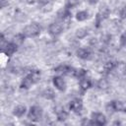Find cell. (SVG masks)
<instances>
[{"mask_svg":"<svg viewBox=\"0 0 126 126\" xmlns=\"http://www.w3.org/2000/svg\"><path fill=\"white\" fill-rule=\"evenodd\" d=\"M40 32H41V27L38 23L35 22L27 25L23 30V33L26 37H35L39 35Z\"/></svg>","mask_w":126,"mask_h":126,"instance_id":"obj_1","label":"cell"},{"mask_svg":"<svg viewBox=\"0 0 126 126\" xmlns=\"http://www.w3.org/2000/svg\"><path fill=\"white\" fill-rule=\"evenodd\" d=\"M105 109L112 113V112H126V103L121 100H111L108 101L105 105Z\"/></svg>","mask_w":126,"mask_h":126,"instance_id":"obj_2","label":"cell"},{"mask_svg":"<svg viewBox=\"0 0 126 126\" xmlns=\"http://www.w3.org/2000/svg\"><path fill=\"white\" fill-rule=\"evenodd\" d=\"M42 108L38 105H32L30 107L29 111H28V119L32 121V122H38L41 118H42Z\"/></svg>","mask_w":126,"mask_h":126,"instance_id":"obj_3","label":"cell"},{"mask_svg":"<svg viewBox=\"0 0 126 126\" xmlns=\"http://www.w3.org/2000/svg\"><path fill=\"white\" fill-rule=\"evenodd\" d=\"M109 15H110V10H109V8H108L106 5H102V6L99 8V10H98V12L96 13V15H95V21H94L95 27H96V28H99V26L101 25V23H102L104 20H106Z\"/></svg>","mask_w":126,"mask_h":126,"instance_id":"obj_4","label":"cell"},{"mask_svg":"<svg viewBox=\"0 0 126 126\" xmlns=\"http://www.w3.org/2000/svg\"><path fill=\"white\" fill-rule=\"evenodd\" d=\"M64 31V24L61 22H53L48 26V33L53 36L56 37L58 35H60Z\"/></svg>","mask_w":126,"mask_h":126,"instance_id":"obj_5","label":"cell"},{"mask_svg":"<svg viewBox=\"0 0 126 126\" xmlns=\"http://www.w3.org/2000/svg\"><path fill=\"white\" fill-rule=\"evenodd\" d=\"M91 119L93 121V124L97 126H104L107 123L105 115L101 112H93L91 114Z\"/></svg>","mask_w":126,"mask_h":126,"instance_id":"obj_6","label":"cell"},{"mask_svg":"<svg viewBox=\"0 0 126 126\" xmlns=\"http://www.w3.org/2000/svg\"><path fill=\"white\" fill-rule=\"evenodd\" d=\"M71 9L67 8L66 6L64 8H61L58 12H57V19L59 22L61 23H68L71 20Z\"/></svg>","mask_w":126,"mask_h":126,"instance_id":"obj_7","label":"cell"},{"mask_svg":"<svg viewBox=\"0 0 126 126\" xmlns=\"http://www.w3.org/2000/svg\"><path fill=\"white\" fill-rule=\"evenodd\" d=\"M83 107H84V104H83V100L79 97H76V98H73L70 102H69V109L77 114L81 113L82 110H83Z\"/></svg>","mask_w":126,"mask_h":126,"instance_id":"obj_8","label":"cell"},{"mask_svg":"<svg viewBox=\"0 0 126 126\" xmlns=\"http://www.w3.org/2000/svg\"><path fill=\"white\" fill-rule=\"evenodd\" d=\"M54 71L58 74L66 75V76H74L75 68L67 65V64H60L56 68H54Z\"/></svg>","mask_w":126,"mask_h":126,"instance_id":"obj_9","label":"cell"},{"mask_svg":"<svg viewBox=\"0 0 126 126\" xmlns=\"http://www.w3.org/2000/svg\"><path fill=\"white\" fill-rule=\"evenodd\" d=\"M52 84L55 87L56 90H58L59 92H65L67 85H66V81L63 79L62 76H54L52 78Z\"/></svg>","mask_w":126,"mask_h":126,"instance_id":"obj_10","label":"cell"},{"mask_svg":"<svg viewBox=\"0 0 126 126\" xmlns=\"http://www.w3.org/2000/svg\"><path fill=\"white\" fill-rule=\"evenodd\" d=\"M92 87H93V81H92L91 78H89L87 76L84 77V78H82L80 80V82H79V88H80V91H81L82 94L86 93Z\"/></svg>","mask_w":126,"mask_h":126,"instance_id":"obj_11","label":"cell"},{"mask_svg":"<svg viewBox=\"0 0 126 126\" xmlns=\"http://www.w3.org/2000/svg\"><path fill=\"white\" fill-rule=\"evenodd\" d=\"M35 82L34 80L32 79V77L31 76V74L29 73L27 76H25L23 78V80L21 81V84H20V88L22 90H29L32 85H34Z\"/></svg>","mask_w":126,"mask_h":126,"instance_id":"obj_12","label":"cell"},{"mask_svg":"<svg viewBox=\"0 0 126 126\" xmlns=\"http://www.w3.org/2000/svg\"><path fill=\"white\" fill-rule=\"evenodd\" d=\"M54 112H55L56 117H57V120L59 122H64L68 118V116H69L68 112L62 106H60V105H58V106H56L54 108Z\"/></svg>","mask_w":126,"mask_h":126,"instance_id":"obj_13","label":"cell"},{"mask_svg":"<svg viewBox=\"0 0 126 126\" xmlns=\"http://www.w3.org/2000/svg\"><path fill=\"white\" fill-rule=\"evenodd\" d=\"M2 50V52L4 53V54H6L7 56H12L17 50H18V44H16L15 42H13V41H10V42H8L7 44H6V46L3 48V49H1Z\"/></svg>","mask_w":126,"mask_h":126,"instance_id":"obj_14","label":"cell"},{"mask_svg":"<svg viewBox=\"0 0 126 126\" xmlns=\"http://www.w3.org/2000/svg\"><path fill=\"white\" fill-rule=\"evenodd\" d=\"M92 53L90 51V49L88 48H85V47H81V48H78L76 50V56L82 60H87L91 57Z\"/></svg>","mask_w":126,"mask_h":126,"instance_id":"obj_15","label":"cell"},{"mask_svg":"<svg viewBox=\"0 0 126 126\" xmlns=\"http://www.w3.org/2000/svg\"><path fill=\"white\" fill-rule=\"evenodd\" d=\"M117 65H118V62L117 61H114V60L107 61V62H105L103 64V67H102L103 72L104 73H110V72H112L117 67Z\"/></svg>","mask_w":126,"mask_h":126,"instance_id":"obj_16","label":"cell"},{"mask_svg":"<svg viewBox=\"0 0 126 126\" xmlns=\"http://www.w3.org/2000/svg\"><path fill=\"white\" fill-rule=\"evenodd\" d=\"M27 112V107L25 105H18L13 110V115L16 117H23Z\"/></svg>","mask_w":126,"mask_h":126,"instance_id":"obj_17","label":"cell"},{"mask_svg":"<svg viewBox=\"0 0 126 126\" xmlns=\"http://www.w3.org/2000/svg\"><path fill=\"white\" fill-rule=\"evenodd\" d=\"M89 17H90V13H89V11H87V10L79 11V12H77V14H76V20L79 21V22H84V21H86L87 19H89Z\"/></svg>","mask_w":126,"mask_h":126,"instance_id":"obj_18","label":"cell"},{"mask_svg":"<svg viewBox=\"0 0 126 126\" xmlns=\"http://www.w3.org/2000/svg\"><path fill=\"white\" fill-rule=\"evenodd\" d=\"M42 96L45 98V99H54L55 98V93L54 91L51 89V88H46L43 92H42Z\"/></svg>","mask_w":126,"mask_h":126,"instance_id":"obj_19","label":"cell"},{"mask_svg":"<svg viewBox=\"0 0 126 126\" xmlns=\"http://www.w3.org/2000/svg\"><path fill=\"white\" fill-rule=\"evenodd\" d=\"M87 73H88V70H86L84 68H75V72H74V76L73 77L81 80L82 78L87 76Z\"/></svg>","mask_w":126,"mask_h":126,"instance_id":"obj_20","label":"cell"},{"mask_svg":"<svg viewBox=\"0 0 126 126\" xmlns=\"http://www.w3.org/2000/svg\"><path fill=\"white\" fill-rule=\"evenodd\" d=\"M88 33H89V31H88L87 28H81V29H78V30L76 31L75 35H76L77 38L82 39V38L86 37V36L88 35Z\"/></svg>","mask_w":126,"mask_h":126,"instance_id":"obj_21","label":"cell"},{"mask_svg":"<svg viewBox=\"0 0 126 126\" xmlns=\"http://www.w3.org/2000/svg\"><path fill=\"white\" fill-rule=\"evenodd\" d=\"M25 38H26V36L24 35V33L22 32V33H18V34H16L15 36H14V38H13V42H15L16 44H21L24 40H25Z\"/></svg>","mask_w":126,"mask_h":126,"instance_id":"obj_22","label":"cell"},{"mask_svg":"<svg viewBox=\"0 0 126 126\" xmlns=\"http://www.w3.org/2000/svg\"><path fill=\"white\" fill-rule=\"evenodd\" d=\"M79 1H80V0H67L66 7H67V8H69V9H71V8L75 7V6L79 3Z\"/></svg>","mask_w":126,"mask_h":126,"instance_id":"obj_23","label":"cell"},{"mask_svg":"<svg viewBox=\"0 0 126 126\" xmlns=\"http://www.w3.org/2000/svg\"><path fill=\"white\" fill-rule=\"evenodd\" d=\"M119 18L121 20H126V5L123 6L119 11Z\"/></svg>","mask_w":126,"mask_h":126,"instance_id":"obj_24","label":"cell"},{"mask_svg":"<svg viewBox=\"0 0 126 126\" xmlns=\"http://www.w3.org/2000/svg\"><path fill=\"white\" fill-rule=\"evenodd\" d=\"M119 42H120V46H122V47H125L126 46V32L121 34L120 39H119Z\"/></svg>","mask_w":126,"mask_h":126,"instance_id":"obj_25","label":"cell"},{"mask_svg":"<svg viewBox=\"0 0 126 126\" xmlns=\"http://www.w3.org/2000/svg\"><path fill=\"white\" fill-rule=\"evenodd\" d=\"M97 87H98L99 89H105V88L107 87V84H106L103 80H99V82H98V84H97Z\"/></svg>","mask_w":126,"mask_h":126,"instance_id":"obj_26","label":"cell"},{"mask_svg":"<svg viewBox=\"0 0 126 126\" xmlns=\"http://www.w3.org/2000/svg\"><path fill=\"white\" fill-rule=\"evenodd\" d=\"M98 1L99 0H88V2H89L90 5H95V4H97Z\"/></svg>","mask_w":126,"mask_h":126,"instance_id":"obj_27","label":"cell"},{"mask_svg":"<svg viewBox=\"0 0 126 126\" xmlns=\"http://www.w3.org/2000/svg\"><path fill=\"white\" fill-rule=\"evenodd\" d=\"M124 75H126V66H125V68H124Z\"/></svg>","mask_w":126,"mask_h":126,"instance_id":"obj_28","label":"cell"}]
</instances>
